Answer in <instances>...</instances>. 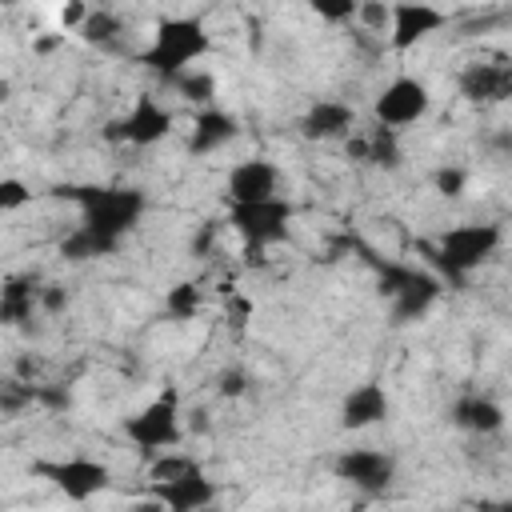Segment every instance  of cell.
<instances>
[{"instance_id":"obj_1","label":"cell","mask_w":512,"mask_h":512,"mask_svg":"<svg viewBox=\"0 0 512 512\" xmlns=\"http://www.w3.org/2000/svg\"><path fill=\"white\" fill-rule=\"evenodd\" d=\"M504 244V224L500 220H468L456 224L448 232H440L436 240H420L416 248L428 256V264L444 276V284H464L468 276H476Z\"/></svg>"},{"instance_id":"obj_2","label":"cell","mask_w":512,"mask_h":512,"mask_svg":"<svg viewBox=\"0 0 512 512\" xmlns=\"http://www.w3.org/2000/svg\"><path fill=\"white\" fill-rule=\"evenodd\" d=\"M208 52H212V32L200 16H164L156 20L148 48L140 52V64L156 72L164 84H172L176 76L192 72Z\"/></svg>"},{"instance_id":"obj_3","label":"cell","mask_w":512,"mask_h":512,"mask_svg":"<svg viewBox=\"0 0 512 512\" xmlns=\"http://www.w3.org/2000/svg\"><path fill=\"white\" fill-rule=\"evenodd\" d=\"M72 200L80 208V224L92 228L100 240H108L116 252L128 240V232L140 224L148 200L140 188L132 184H88V188H72Z\"/></svg>"},{"instance_id":"obj_4","label":"cell","mask_w":512,"mask_h":512,"mask_svg":"<svg viewBox=\"0 0 512 512\" xmlns=\"http://www.w3.org/2000/svg\"><path fill=\"white\" fill-rule=\"evenodd\" d=\"M148 488H152V504L172 508V512H196L216 504V480L200 468V460H192L188 452H160L148 468Z\"/></svg>"},{"instance_id":"obj_5","label":"cell","mask_w":512,"mask_h":512,"mask_svg":"<svg viewBox=\"0 0 512 512\" xmlns=\"http://www.w3.org/2000/svg\"><path fill=\"white\" fill-rule=\"evenodd\" d=\"M376 284H380V296L388 300V312L396 324H412V320L428 316V308L444 292V276L436 268H420V264H404V260H384Z\"/></svg>"},{"instance_id":"obj_6","label":"cell","mask_w":512,"mask_h":512,"mask_svg":"<svg viewBox=\"0 0 512 512\" xmlns=\"http://www.w3.org/2000/svg\"><path fill=\"white\" fill-rule=\"evenodd\" d=\"M124 436L136 452L144 456H160L168 448H176L184 440V408H180V392L164 388L152 400H144L128 420H124Z\"/></svg>"},{"instance_id":"obj_7","label":"cell","mask_w":512,"mask_h":512,"mask_svg":"<svg viewBox=\"0 0 512 512\" xmlns=\"http://www.w3.org/2000/svg\"><path fill=\"white\" fill-rule=\"evenodd\" d=\"M228 232L240 240L244 256H264L268 248L284 244L292 232V204L284 196L256 200V204H228Z\"/></svg>"},{"instance_id":"obj_8","label":"cell","mask_w":512,"mask_h":512,"mask_svg":"<svg viewBox=\"0 0 512 512\" xmlns=\"http://www.w3.org/2000/svg\"><path fill=\"white\" fill-rule=\"evenodd\" d=\"M172 132H176L172 108L156 92H140L120 116H112L104 124L100 136L108 144H120V148H152V144H164Z\"/></svg>"},{"instance_id":"obj_9","label":"cell","mask_w":512,"mask_h":512,"mask_svg":"<svg viewBox=\"0 0 512 512\" xmlns=\"http://www.w3.org/2000/svg\"><path fill=\"white\" fill-rule=\"evenodd\" d=\"M428 112H432V88L420 76H408V72L392 76L372 96V120L384 124V128H396V132L420 124Z\"/></svg>"},{"instance_id":"obj_10","label":"cell","mask_w":512,"mask_h":512,"mask_svg":"<svg viewBox=\"0 0 512 512\" xmlns=\"http://www.w3.org/2000/svg\"><path fill=\"white\" fill-rule=\"evenodd\" d=\"M456 92L476 104V108H496L512 100V56L504 52H484L472 56L460 72H456Z\"/></svg>"},{"instance_id":"obj_11","label":"cell","mask_w":512,"mask_h":512,"mask_svg":"<svg viewBox=\"0 0 512 512\" xmlns=\"http://www.w3.org/2000/svg\"><path fill=\"white\" fill-rule=\"evenodd\" d=\"M36 476H44L64 500L72 504H88L92 496H100L112 484V468L96 456H64V460H44L36 464Z\"/></svg>"},{"instance_id":"obj_12","label":"cell","mask_w":512,"mask_h":512,"mask_svg":"<svg viewBox=\"0 0 512 512\" xmlns=\"http://www.w3.org/2000/svg\"><path fill=\"white\" fill-rule=\"evenodd\" d=\"M448 12L436 8L432 0H392V24H388V48L392 52H412L436 32L448 28Z\"/></svg>"},{"instance_id":"obj_13","label":"cell","mask_w":512,"mask_h":512,"mask_svg":"<svg viewBox=\"0 0 512 512\" xmlns=\"http://www.w3.org/2000/svg\"><path fill=\"white\" fill-rule=\"evenodd\" d=\"M332 472H336V480L352 484L356 492L376 496V492L392 488V480H396V456L384 452V448H344L332 460Z\"/></svg>"},{"instance_id":"obj_14","label":"cell","mask_w":512,"mask_h":512,"mask_svg":"<svg viewBox=\"0 0 512 512\" xmlns=\"http://www.w3.org/2000/svg\"><path fill=\"white\" fill-rule=\"evenodd\" d=\"M360 116L348 100H312L304 108V116L296 120V132L308 144H344L356 132Z\"/></svg>"},{"instance_id":"obj_15","label":"cell","mask_w":512,"mask_h":512,"mask_svg":"<svg viewBox=\"0 0 512 512\" xmlns=\"http://www.w3.org/2000/svg\"><path fill=\"white\" fill-rule=\"evenodd\" d=\"M224 196L228 204H256V200H272L280 196V168L264 156H248L236 160L224 176Z\"/></svg>"},{"instance_id":"obj_16","label":"cell","mask_w":512,"mask_h":512,"mask_svg":"<svg viewBox=\"0 0 512 512\" xmlns=\"http://www.w3.org/2000/svg\"><path fill=\"white\" fill-rule=\"evenodd\" d=\"M240 136V116L220 104H200L188 128V152L192 156H216Z\"/></svg>"},{"instance_id":"obj_17","label":"cell","mask_w":512,"mask_h":512,"mask_svg":"<svg viewBox=\"0 0 512 512\" xmlns=\"http://www.w3.org/2000/svg\"><path fill=\"white\" fill-rule=\"evenodd\" d=\"M388 412H392V400H388L384 384L380 380H364L340 400V428L344 432H368V428L384 424Z\"/></svg>"},{"instance_id":"obj_18","label":"cell","mask_w":512,"mask_h":512,"mask_svg":"<svg viewBox=\"0 0 512 512\" xmlns=\"http://www.w3.org/2000/svg\"><path fill=\"white\" fill-rule=\"evenodd\" d=\"M344 152L356 160V164H372V168H400L404 160V148H400V132L396 128H384L372 120V128H356L348 140H344Z\"/></svg>"},{"instance_id":"obj_19","label":"cell","mask_w":512,"mask_h":512,"mask_svg":"<svg viewBox=\"0 0 512 512\" xmlns=\"http://www.w3.org/2000/svg\"><path fill=\"white\" fill-rule=\"evenodd\" d=\"M452 424L468 436H492L504 428V408L484 392H464L452 404Z\"/></svg>"},{"instance_id":"obj_20","label":"cell","mask_w":512,"mask_h":512,"mask_svg":"<svg viewBox=\"0 0 512 512\" xmlns=\"http://www.w3.org/2000/svg\"><path fill=\"white\" fill-rule=\"evenodd\" d=\"M44 304V288H36L32 276H12L0 292V316L8 324H20V320H32V312Z\"/></svg>"},{"instance_id":"obj_21","label":"cell","mask_w":512,"mask_h":512,"mask_svg":"<svg viewBox=\"0 0 512 512\" xmlns=\"http://www.w3.org/2000/svg\"><path fill=\"white\" fill-rule=\"evenodd\" d=\"M116 248L108 244V240H100L92 228H84L80 220L60 236V256L64 260H72V264H84V260H104V256H112Z\"/></svg>"},{"instance_id":"obj_22","label":"cell","mask_w":512,"mask_h":512,"mask_svg":"<svg viewBox=\"0 0 512 512\" xmlns=\"http://www.w3.org/2000/svg\"><path fill=\"white\" fill-rule=\"evenodd\" d=\"M76 36L84 44H92V48H116L120 36H124V20L116 12H108V8H92L84 16V24L76 28Z\"/></svg>"},{"instance_id":"obj_23","label":"cell","mask_w":512,"mask_h":512,"mask_svg":"<svg viewBox=\"0 0 512 512\" xmlns=\"http://www.w3.org/2000/svg\"><path fill=\"white\" fill-rule=\"evenodd\" d=\"M200 304H204V288L192 284V280L172 284L168 296H164V312H168L172 320H192V316H200Z\"/></svg>"},{"instance_id":"obj_24","label":"cell","mask_w":512,"mask_h":512,"mask_svg":"<svg viewBox=\"0 0 512 512\" xmlns=\"http://www.w3.org/2000/svg\"><path fill=\"white\" fill-rule=\"evenodd\" d=\"M304 4L324 24H356L360 16V0H304Z\"/></svg>"},{"instance_id":"obj_25","label":"cell","mask_w":512,"mask_h":512,"mask_svg":"<svg viewBox=\"0 0 512 512\" xmlns=\"http://www.w3.org/2000/svg\"><path fill=\"white\" fill-rule=\"evenodd\" d=\"M188 100H196V104H212V96H216V84H212V76H204V72H184V76H176L172 80Z\"/></svg>"},{"instance_id":"obj_26","label":"cell","mask_w":512,"mask_h":512,"mask_svg":"<svg viewBox=\"0 0 512 512\" xmlns=\"http://www.w3.org/2000/svg\"><path fill=\"white\" fill-rule=\"evenodd\" d=\"M356 24H364V28L380 32V36H388V24H392V0H360V16H356Z\"/></svg>"},{"instance_id":"obj_27","label":"cell","mask_w":512,"mask_h":512,"mask_svg":"<svg viewBox=\"0 0 512 512\" xmlns=\"http://www.w3.org/2000/svg\"><path fill=\"white\" fill-rule=\"evenodd\" d=\"M24 204H32V188L20 176H4L0 180V212H20Z\"/></svg>"},{"instance_id":"obj_28","label":"cell","mask_w":512,"mask_h":512,"mask_svg":"<svg viewBox=\"0 0 512 512\" xmlns=\"http://www.w3.org/2000/svg\"><path fill=\"white\" fill-rule=\"evenodd\" d=\"M432 184H436V192H444V196H460L468 180H464L460 168H440V172L432 176Z\"/></svg>"},{"instance_id":"obj_29","label":"cell","mask_w":512,"mask_h":512,"mask_svg":"<svg viewBox=\"0 0 512 512\" xmlns=\"http://www.w3.org/2000/svg\"><path fill=\"white\" fill-rule=\"evenodd\" d=\"M216 388H220V396H244V392H248V376H244L240 368L220 372V376H216Z\"/></svg>"},{"instance_id":"obj_30","label":"cell","mask_w":512,"mask_h":512,"mask_svg":"<svg viewBox=\"0 0 512 512\" xmlns=\"http://www.w3.org/2000/svg\"><path fill=\"white\" fill-rule=\"evenodd\" d=\"M88 12H92V8H88L84 0H68V4L60 8V24H64L68 32H76V28L84 24V16H88Z\"/></svg>"},{"instance_id":"obj_31","label":"cell","mask_w":512,"mask_h":512,"mask_svg":"<svg viewBox=\"0 0 512 512\" xmlns=\"http://www.w3.org/2000/svg\"><path fill=\"white\" fill-rule=\"evenodd\" d=\"M492 148H496V152H504V156H512V128H500V132H496V140H492Z\"/></svg>"}]
</instances>
